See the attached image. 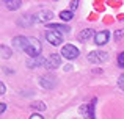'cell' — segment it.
Here are the masks:
<instances>
[{"label":"cell","mask_w":124,"mask_h":119,"mask_svg":"<svg viewBox=\"0 0 124 119\" xmlns=\"http://www.w3.org/2000/svg\"><path fill=\"white\" fill-rule=\"evenodd\" d=\"M93 36H94V31L91 30V28H86V30H82L79 33V41L80 42H86V41L91 39Z\"/></svg>","instance_id":"obj_10"},{"label":"cell","mask_w":124,"mask_h":119,"mask_svg":"<svg viewBox=\"0 0 124 119\" xmlns=\"http://www.w3.org/2000/svg\"><path fill=\"white\" fill-rule=\"evenodd\" d=\"M108 39H110V31H107V30L99 31V33L94 36V42H96L97 46H102V44H105Z\"/></svg>","instance_id":"obj_9"},{"label":"cell","mask_w":124,"mask_h":119,"mask_svg":"<svg viewBox=\"0 0 124 119\" xmlns=\"http://www.w3.org/2000/svg\"><path fill=\"white\" fill-rule=\"evenodd\" d=\"M30 119H42V116H41V114H33Z\"/></svg>","instance_id":"obj_21"},{"label":"cell","mask_w":124,"mask_h":119,"mask_svg":"<svg viewBox=\"0 0 124 119\" xmlns=\"http://www.w3.org/2000/svg\"><path fill=\"white\" fill-rule=\"evenodd\" d=\"M46 39H47L52 46H61V42H63V33L55 31V30H49L47 33H46Z\"/></svg>","instance_id":"obj_5"},{"label":"cell","mask_w":124,"mask_h":119,"mask_svg":"<svg viewBox=\"0 0 124 119\" xmlns=\"http://www.w3.org/2000/svg\"><path fill=\"white\" fill-rule=\"evenodd\" d=\"M107 60H108V53L107 52H101V50L97 52V50H94V52L88 53V61L93 64H102Z\"/></svg>","instance_id":"obj_2"},{"label":"cell","mask_w":124,"mask_h":119,"mask_svg":"<svg viewBox=\"0 0 124 119\" xmlns=\"http://www.w3.org/2000/svg\"><path fill=\"white\" fill-rule=\"evenodd\" d=\"M49 28H50V30H55V31H60V33H68V31L71 30L68 25H60V24H50Z\"/></svg>","instance_id":"obj_11"},{"label":"cell","mask_w":124,"mask_h":119,"mask_svg":"<svg viewBox=\"0 0 124 119\" xmlns=\"http://www.w3.org/2000/svg\"><path fill=\"white\" fill-rule=\"evenodd\" d=\"M118 66L124 67V52H121V53L118 55Z\"/></svg>","instance_id":"obj_17"},{"label":"cell","mask_w":124,"mask_h":119,"mask_svg":"<svg viewBox=\"0 0 124 119\" xmlns=\"http://www.w3.org/2000/svg\"><path fill=\"white\" fill-rule=\"evenodd\" d=\"M39 83H41L42 88H46V89H54L57 86V78L54 75H42Z\"/></svg>","instance_id":"obj_8"},{"label":"cell","mask_w":124,"mask_h":119,"mask_svg":"<svg viewBox=\"0 0 124 119\" xmlns=\"http://www.w3.org/2000/svg\"><path fill=\"white\" fill-rule=\"evenodd\" d=\"M6 110V105L5 104H2V105H0V111H2V113H3V111H5Z\"/></svg>","instance_id":"obj_22"},{"label":"cell","mask_w":124,"mask_h":119,"mask_svg":"<svg viewBox=\"0 0 124 119\" xmlns=\"http://www.w3.org/2000/svg\"><path fill=\"white\" fill-rule=\"evenodd\" d=\"M41 64H46V60L42 56H36V58H31L28 61V66L30 67H36V66H41Z\"/></svg>","instance_id":"obj_12"},{"label":"cell","mask_w":124,"mask_h":119,"mask_svg":"<svg viewBox=\"0 0 124 119\" xmlns=\"http://www.w3.org/2000/svg\"><path fill=\"white\" fill-rule=\"evenodd\" d=\"M2 56H3V58H8V56H11V50H9L6 46H2Z\"/></svg>","instance_id":"obj_15"},{"label":"cell","mask_w":124,"mask_h":119,"mask_svg":"<svg viewBox=\"0 0 124 119\" xmlns=\"http://www.w3.org/2000/svg\"><path fill=\"white\" fill-rule=\"evenodd\" d=\"M0 92H2V94H5V85H3V83H2V89H0Z\"/></svg>","instance_id":"obj_23"},{"label":"cell","mask_w":124,"mask_h":119,"mask_svg":"<svg viewBox=\"0 0 124 119\" xmlns=\"http://www.w3.org/2000/svg\"><path fill=\"white\" fill-rule=\"evenodd\" d=\"M14 47H17L19 50H24L25 53H28L30 56L36 58L41 56V42L36 38H25V36H16L13 41Z\"/></svg>","instance_id":"obj_1"},{"label":"cell","mask_w":124,"mask_h":119,"mask_svg":"<svg viewBox=\"0 0 124 119\" xmlns=\"http://www.w3.org/2000/svg\"><path fill=\"white\" fill-rule=\"evenodd\" d=\"M52 13L49 11V9H41V11H38L36 14L31 16V22H36V24H44V22H49L52 19Z\"/></svg>","instance_id":"obj_3"},{"label":"cell","mask_w":124,"mask_h":119,"mask_svg":"<svg viewBox=\"0 0 124 119\" xmlns=\"http://www.w3.org/2000/svg\"><path fill=\"white\" fill-rule=\"evenodd\" d=\"M31 107H33V108H38V110H44L46 105H42V104H33Z\"/></svg>","instance_id":"obj_19"},{"label":"cell","mask_w":124,"mask_h":119,"mask_svg":"<svg viewBox=\"0 0 124 119\" xmlns=\"http://www.w3.org/2000/svg\"><path fill=\"white\" fill-rule=\"evenodd\" d=\"M123 36H124V30H116V31H115V39H116V41H119Z\"/></svg>","instance_id":"obj_16"},{"label":"cell","mask_w":124,"mask_h":119,"mask_svg":"<svg viewBox=\"0 0 124 119\" xmlns=\"http://www.w3.org/2000/svg\"><path fill=\"white\" fill-rule=\"evenodd\" d=\"M60 64H61V56L58 53H52L46 60V67L47 69H57V67H60Z\"/></svg>","instance_id":"obj_7"},{"label":"cell","mask_w":124,"mask_h":119,"mask_svg":"<svg viewBox=\"0 0 124 119\" xmlns=\"http://www.w3.org/2000/svg\"><path fill=\"white\" fill-rule=\"evenodd\" d=\"M96 102H97L96 99H93L90 104L82 105V107H80V111L83 113L85 118H88V119H96V118H94V107H96Z\"/></svg>","instance_id":"obj_6"},{"label":"cell","mask_w":124,"mask_h":119,"mask_svg":"<svg viewBox=\"0 0 124 119\" xmlns=\"http://www.w3.org/2000/svg\"><path fill=\"white\" fill-rule=\"evenodd\" d=\"M77 6H79V3H77V2H71V9H76Z\"/></svg>","instance_id":"obj_20"},{"label":"cell","mask_w":124,"mask_h":119,"mask_svg":"<svg viewBox=\"0 0 124 119\" xmlns=\"http://www.w3.org/2000/svg\"><path fill=\"white\" fill-rule=\"evenodd\" d=\"M118 86L124 91V74H123V75H119V78H118Z\"/></svg>","instance_id":"obj_18"},{"label":"cell","mask_w":124,"mask_h":119,"mask_svg":"<svg viewBox=\"0 0 124 119\" xmlns=\"http://www.w3.org/2000/svg\"><path fill=\"white\" fill-rule=\"evenodd\" d=\"M21 5H22L21 2H6V6L9 9H17V8H21Z\"/></svg>","instance_id":"obj_14"},{"label":"cell","mask_w":124,"mask_h":119,"mask_svg":"<svg viewBox=\"0 0 124 119\" xmlns=\"http://www.w3.org/2000/svg\"><path fill=\"white\" fill-rule=\"evenodd\" d=\"M60 17L63 19V21H71V19L74 17V13L71 11V9H64V11L60 13Z\"/></svg>","instance_id":"obj_13"},{"label":"cell","mask_w":124,"mask_h":119,"mask_svg":"<svg viewBox=\"0 0 124 119\" xmlns=\"http://www.w3.org/2000/svg\"><path fill=\"white\" fill-rule=\"evenodd\" d=\"M61 55L68 60H74L79 56V49L74 44H66V46L61 47Z\"/></svg>","instance_id":"obj_4"}]
</instances>
